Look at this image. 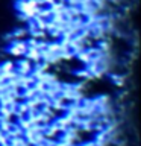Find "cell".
I'll use <instances>...</instances> for the list:
<instances>
[{"instance_id": "6da1fadb", "label": "cell", "mask_w": 141, "mask_h": 146, "mask_svg": "<svg viewBox=\"0 0 141 146\" xmlns=\"http://www.w3.org/2000/svg\"><path fill=\"white\" fill-rule=\"evenodd\" d=\"M26 50H27V44H26V41H23V40H17V41H14V43L9 46V49H8V52L14 55V56H24V53H26Z\"/></svg>"}]
</instances>
